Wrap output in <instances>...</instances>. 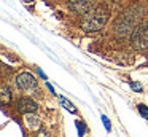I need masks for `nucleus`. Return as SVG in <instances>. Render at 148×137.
Instances as JSON below:
<instances>
[{
  "instance_id": "nucleus-1",
  "label": "nucleus",
  "mask_w": 148,
  "mask_h": 137,
  "mask_svg": "<svg viewBox=\"0 0 148 137\" xmlns=\"http://www.w3.org/2000/svg\"><path fill=\"white\" fill-rule=\"evenodd\" d=\"M142 16H143V10L140 6H131L127 8L121 16L118 18L115 24V32L119 38L124 37H131L132 30L135 29V25L140 22Z\"/></svg>"
},
{
  "instance_id": "nucleus-2",
  "label": "nucleus",
  "mask_w": 148,
  "mask_h": 137,
  "mask_svg": "<svg viewBox=\"0 0 148 137\" xmlns=\"http://www.w3.org/2000/svg\"><path fill=\"white\" fill-rule=\"evenodd\" d=\"M107 21H108V11L103 6H100L84 16L81 21V29L84 32H97L107 24Z\"/></svg>"
},
{
  "instance_id": "nucleus-3",
  "label": "nucleus",
  "mask_w": 148,
  "mask_h": 137,
  "mask_svg": "<svg viewBox=\"0 0 148 137\" xmlns=\"http://www.w3.org/2000/svg\"><path fill=\"white\" fill-rule=\"evenodd\" d=\"M131 46L137 51L148 50V21L138 22L131 34Z\"/></svg>"
},
{
  "instance_id": "nucleus-4",
  "label": "nucleus",
  "mask_w": 148,
  "mask_h": 137,
  "mask_svg": "<svg viewBox=\"0 0 148 137\" xmlns=\"http://www.w3.org/2000/svg\"><path fill=\"white\" fill-rule=\"evenodd\" d=\"M14 83H16L19 91H35L37 89V80L29 72L18 73L16 78H14Z\"/></svg>"
},
{
  "instance_id": "nucleus-5",
  "label": "nucleus",
  "mask_w": 148,
  "mask_h": 137,
  "mask_svg": "<svg viewBox=\"0 0 148 137\" xmlns=\"http://www.w3.org/2000/svg\"><path fill=\"white\" fill-rule=\"evenodd\" d=\"M94 0H69V8L77 14H88L92 11Z\"/></svg>"
},
{
  "instance_id": "nucleus-6",
  "label": "nucleus",
  "mask_w": 148,
  "mask_h": 137,
  "mask_svg": "<svg viewBox=\"0 0 148 137\" xmlns=\"http://www.w3.org/2000/svg\"><path fill=\"white\" fill-rule=\"evenodd\" d=\"M16 110L19 112V113H24V115L35 113V112L38 110V104L30 97H19L16 102Z\"/></svg>"
},
{
  "instance_id": "nucleus-7",
  "label": "nucleus",
  "mask_w": 148,
  "mask_h": 137,
  "mask_svg": "<svg viewBox=\"0 0 148 137\" xmlns=\"http://www.w3.org/2000/svg\"><path fill=\"white\" fill-rule=\"evenodd\" d=\"M0 101H2V105H7L11 102V89L7 85H2L0 88Z\"/></svg>"
},
{
  "instance_id": "nucleus-8",
  "label": "nucleus",
  "mask_w": 148,
  "mask_h": 137,
  "mask_svg": "<svg viewBox=\"0 0 148 137\" xmlns=\"http://www.w3.org/2000/svg\"><path fill=\"white\" fill-rule=\"evenodd\" d=\"M26 124L29 129H38L40 127V120L37 116H34V113H27L26 115Z\"/></svg>"
},
{
  "instance_id": "nucleus-9",
  "label": "nucleus",
  "mask_w": 148,
  "mask_h": 137,
  "mask_svg": "<svg viewBox=\"0 0 148 137\" xmlns=\"http://www.w3.org/2000/svg\"><path fill=\"white\" fill-rule=\"evenodd\" d=\"M59 102H61V105L65 108L67 112H70V113H77V108H75V105L72 104L70 101H69L67 97H64V96H59Z\"/></svg>"
},
{
  "instance_id": "nucleus-10",
  "label": "nucleus",
  "mask_w": 148,
  "mask_h": 137,
  "mask_svg": "<svg viewBox=\"0 0 148 137\" xmlns=\"http://www.w3.org/2000/svg\"><path fill=\"white\" fill-rule=\"evenodd\" d=\"M137 108H138V113H140L142 116L145 118V120H148V105H145V104H138V105H137Z\"/></svg>"
},
{
  "instance_id": "nucleus-11",
  "label": "nucleus",
  "mask_w": 148,
  "mask_h": 137,
  "mask_svg": "<svg viewBox=\"0 0 148 137\" xmlns=\"http://www.w3.org/2000/svg\"><path fill=\"white\" fill-rule=\"evenodd\" d=\"M75 124H77V127H78V134H80V136H83L84 131H86V126L83 124V121H75Z\"/></svg>"
},
{
  "instance_id": "nucleus-12",
  "label": "nucleus",
  "mask_w": 148,
  "mask_h": 137,
  "mask_svg": "<svg viewBox=\"0 0 148 137\" xmlns=\"http://www.w3.org/2000/svg\"><path fill=\"white\" fill-rule=\"evenodd\" d=\"M129 85H131V88L134 89V91H137V92H142V91H143V88L140 86V83H137V81H131Z\"/></svg>"
},
{
  "instance_id": "nucleus-13",
  "label": "nucleus",
  "mask_w": 148,
  "mask_h": 137,
  "mask_svg": "<svg viewBox=\"0 0 148 137\" xmlns=\"http://www.w3.org/2000/svg\"><path fill=\"white\" fill-rule=\"evenodd\" d=\"M102 121H103V126H105V129H107V131H110V129H112V124H110V120L105 116V115H102Z\"/></svg>"
},
{
  "instance_id": "nucleus-14",
  "label": "nucleus",
  "mask_w": 148,
  "mask_h": 137,
  "mask_svg": "<svg viewBox=\"0 0 148 137\" xmlns=\"http://www.w3.org/2000/svg\"><path fill=\"white\" fill-rule=\"evenodd\" d=\"M37 137H49V134H48V131H46V129H40L38 134H37Z\"/></svg>"
},
{
  "instance_id": "nucleus-15",
  "label": "nucleus",
  "mask_w": 148,
  "mask_h": 137,
  "mask_svg": "<svg viewBox=\"0 0 148 137\" xmlns=\"http://www.w3.org/2000/svg\"><path fill=\"white\" fill-rule=\"evenodd\" d=\"M37 73H38V75H40V76H42V78H45V80H46V76H45V73H43V72H42V70H40V69H37Z\"/></svg>"
},
{
  "instance_id": "nucleus-16",
  "label": "nucleus",
  "mask_w": 148,
  "mask_h": 137,
  "mask_svg": "<svg viewBox=\"0 0 148 137\" xmlns=\"http://www.w3.org/2000/svg\"><path fill=\"white\" fill-rule=\"evenodd\" d=\"M46 86H48V89H49V91H51V92H53V94H56V91H54V88H53V86H51V85H49V83H46Z\"/></svg>"
},
{
  "instance_id": "nucleus-17",
  "label": "nucleus",
  "mask_w": 148,
  "mask_h": 137,
  "mask_svg": "<svg viewBox=\"0 0 148 137\" xmlns=\"http://www.w3.org/2000/svg\"><path fill=\"white\" fill-rule=\"evenodd\" d=\"M24 2H27V3H29V2H34V0H24Z\"/></svg>"
}]
</instances>
